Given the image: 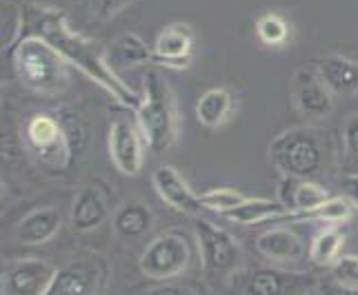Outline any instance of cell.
I'll use <instances>...</instances> for the list:
<instances>
[{
  "mask_svg": "<svg viewBox=\"0 0 358 295\" xmlns=\"http://www.w3.org/2000/svg\"><path fill=\"white\" fill-rule=\"evenodd\" d=\"M22 14V36H38V38L47 40L71 67L83 71L98 87H103L118 105H125L129 109H136L141 105V96L125 80H120L118 71H114L112 65L107 63L105 49H98L96 43L87 40L78 31H73L63 11L29 5Z\"/></svg>",
  "mask_w": 358,
  "mask_h": 295,
  "instance_id": "obj_1",
  "label": "cell"
},
{
  "mask_svg": "<svg viewBox=\"0 0 358 295\" xmlns=\"http://www.w3.org/2000/svg\"><path fill=\"white\" fill-rule=\"evenodd\" d=\"M147 146L154 153H165L178 138L176 96L160 71H147L143 78L141 105L134 109Z\"/></svg>",
  "mask_w": 358,
  "mask_h": 295,
  "instance_id": "obj_2",
  "label": "cell"
},
{
  "mask_svg": "<svg viewBox=\"0 0 358 295\" xmlns=\"http://www.w3.org/2000/svg\"><path fill=\"white\" fill-rule=\"evenodd\" d=\"M9 54L27 89L41 96H60L69 87V63L38 36H22Z\"/></svg>",
  "mask_w": 358,
  "mask_h": 295,
  "instance_id": "obj_3",
  "label": "cell"
},
{
  "mask_svg": "<svg viewBox=\"0 0 358 295\" xmlns=\"http://www.w3.org/2000/svg\"><path fill=\"white\" fill-rule=\"evenodd\" d=\"M269 160L282 176L316 178L323 171L325 146L310 127H296L278 133L269 142Z\"/></svg>",
  "mask_w": 358,
  "mask_h": 295,
  "instance_id": "obj_4",
  "label": "cell"
},
{
  "mask_svg": "<svg viewBox=\"0 0 358 295\" xmlns=\"http://www.w3.org/2000/svg\"><path fill=\"white\" fill-rule=\"evenodd\" d=\"M192 242L182 231H165L156 236L138 257V268L147 280H178L192 264Z\"/></svg>",
  "mask_w": 358,
  "mask_h": 295,
  "instance_id": "obj_5",
  "label": "cell"
},
{
  "mask_svg": "<svg viewBox=\"0 0 358 295\" xmlns=\"http://www.w3.org/2000/svg\"><path fill=\"white\" fill-rule=\"evenodd\" d=\"M318 278L312 273H292L280 268H236L227 278V289L234 293L282 295V293H316Z\"/></svg>",
  "mask_w": 358,
  "mask_h": 295,
  "instance_id": "obj_6",
  "label": "cell"
},
{
  "mask_svg": "<svg viewBox=\"0 0 358 295\" xmlns=\"http://www.w3.org/2000/svg\"><path fill=\"white\" fill-rule=\"evenodd\" d=\"M196 242H199L201 266L209 278H229L241 266V247L236 238L223 227L209 222L205 218H196L194 222Z\"/></svg>",
  "mask_w": 358,
  "mask_h": 295,
  "instance_id": "obj_7",
  "label": "cell"
},
{
  "mask_svg": "<svg viewBox=\"0 0 358 295\" xmlns=\"http://www.w3.org/2000/svg\"><path fill=\"white\" fill-rule=\"evenodd\" d=\"M145 136L136 112L125 105L114 114L109 125V156L122 176H138L145 162Z\"/></svg>",
  "mask_w": 358,
  "mask_h": 295,
  "instance_id": "obj_8",
  "label": "cell"
},
{
  "mask_svg": "<svg viewBox=\"0 0 358 295\" xmlns=\"http://www.w3.org/2000/svg\"><path fill=\"white\" fill-rule=\"evenodd\" d=\"M24 133H27V140L43 167L63 171L73 162L76 149H73V142L65 125L58 118L47 114L34 116L24 127Z\"/></svg>",
  "mask_w": 358,
  "mask_h": 295,
  "instance_id": "obj_9",
  "label": "cell"
},
{
  "mask_svg": "<svg viewBox=\"0 0 358 295\" xmlns=\"http://www.w3.org/2000/svg\"><path fill=\"white\" fill-rule=\"evenodd\" d=\"M109 280V264L101 255H83L58 268L47 295H90L101 293Z\"/></svg>",
  "mask_w": 358,
  "mask_h": 295,
  "instance_id": "obj_10",
  "label": "cell"
},
{
  "mask_svg": "<svg viewBox=\"0 0 358 295\" xmlns=\"http://www.w3.org/2000/svg\"><path fill=\"white\" fill-rule=\"evenodd\" d=\"M289 93L296 109L312 120L329 116L331 107H334V98H331L334 91L327 87L316 69H307V67L296 69L292 76Z\"/></svg>",
  "mask_w": 358,
  "mask_h": 295,
  "instance_id": "obj_11",
  "label": "cell"
},
{
  "mask_svg": "<svg viewBox=\"0 0 358 295\" xmlns=\"http://www.w3.org/2000/svg\"><path fill=\"white\" fill-rule=\"evenodd\" d=\"M56 271L58 268L45 260H38V257H22V260L11 262L3 271L0 291L5 295H47Z\"/></svg>",
  "mask_w": 358,
  "mask_h": 295,
  "instance_id": "obj_12",
  "label": "cell"
},
{
  "mask_svg": "<svg viewBox=\"0 0 358 295\" xmlns=\"http://www.w3.org/2000/svg\"><path fill=\"white\" fill-rule=\"evenodd\" d=\"M152 182H154L156 193L160 195V200L174 209V211L189 213V215L201 213V209H203L201 195H196L189 189L187 180H185L174 167H169V165L158 167L152 176Z\"/></svg>",
  "mask_w": 358,
  "mask_h": 295,
  "instance_id": "obj_13",
  "label": "cell"
},
{
  "mask_svg": "<svg viewBox=\"0 0 358 295\" xmlns=\"http://www.w3.org/2000/svg\"><path fill=\"white\" fill-rule=\"evenodd\" d=\"M192 29L187 24H169L154 43L156 65L165 69H187L192 65Z\"/></svg>",
  "mask_w": 358,
  "mask_h": 295,
  "instance_id": "obj_14",
  "label": "cell"
},
{
  "mask_svg": "<svg viewBox=\"0 0 358 295\" xmlns=\"http://www.w3.org/2000/svg\"><path fill=\"white\" fill-rule=\"evenodd\" d=\"M329 198V191L320 187L318 182H312L310 178H292L282 176L278 187V200L287 206L289 215L282 220H294L296 215L310 213L316 206H320Z\"/></svg>",
  "mask_w": 358,
  "mask_h": 295,
  "instance_id": "obj_15",
  "label": "cell"
},
{
  "mask_svg": "<svg viewBox=\"0 0 358 295\" xmlns=\"http://www.w3.org/2000/svg\"><path fill=\"white\" fill-rule=\"evenodd\" d=\"M107 218H109V206L105 193L98 187H94V184L83 187L76 193V198H73L69 209L71 229L76 233H87L101 227Z\"/></svg>",
  "mask_w": 358,
  "mask_h": 295,
  "instance_id": "obj_16",
  "label": "cell"
},
{
  "mask_svg": "<svg viewBox=\"0 0 358 295\" xmlns=\"http://www.w3.org/2000/svg\"><path fill=\"white\" fill-rule=\"evenodd\" d=\"M105 58L114 71L131 69L141 65H156L154 47L147 45L138 33L125 31L105 47Z\"/></svg>",
  "mask_w": 358,
  "mask_h": 295,
  "instance_id": "obj_17",
  "label": "cell"
},
{
  "mask_svg": "<svg viewBox=\"0 0 358 295\" xmlns=\"http://www.w3.org/2000/svg\"><path fill=\"white\" fill-rule=\"evenodd\" d=\"M63 227V213L56 206H43L27 213L14 229V236L20 244H45L56 238V233Z\"/></svg>",
  "mask_w": 358,
  "mask_h": 295,
  "instance_id": "obj_18",
  "label": "cell"
},
{
  "mask_svg": "<svg viewBox=\"0 0 358 295\" xmlns=\"http://www.w3.org/2000/svg\"><path fill=\"white\" fill-rule=\"evenodd\" d=\"M254 247L265 260L271 262H296L305 255V244L301 236L285 227L263 231L254 240Z\"/></svg>",
  "mask_w": 358,
  "mask_h": 295,
  "instance_id": "obj_19",
  "label": "cell"
},
{
  "mask_svg": "<svg viewBox=\"0 0 358 295\" xmlns=\"http://www.w3.org/2000/svg\"><path fill=\"white\" fill-rule=\"evenodd\" d=\"M314 67L334 93H358V60L345 56H325L320 60H314Z\"/></svg>",
  "mask_w": 358,
  "mask_h": 295,
  "instance_id": "obj_20",
  "label": "cell"
},
{
  "mask_svg": "<svg viewBox=\"0 0 358 295\" xmlns=\"http://www.w3.org/2000/svg\"><path fill=\"white\" fill-rule=\"evenodd\" d=\"M285 215H289L287 206L280 200H269V198H245L236 209L223 213V218H227L229 222L245 225V227L261 225V222H267V220L280 222Z\"/></svg>",
  "mask_w": 358,
  "mask_h": 295,
  "instance_id": "obj_21",
  "label": "cell"
},
{
  "mask_svg": "<svg viewBox=\"0 0 358 295\" xmlns=\"http://www.w3.org/2000/svg\"><path fill=\"white\" fill-rule=\"evenodd\" d=\"M234 112V96L225 87L207 89L196 103V120L207 129H218L225 125Z\"/></svg>",
  "mask_w": 358,
  "mask_h": 295,
  "instance_id": "obj_22",
  "label": "cell"
},
{
  "mask_svg": "<svg viewBox=\"0 0 358 295\" xmlns=\"http://www.w3.org/2000/svg\"><path fill=\"white\" fill-rule=\"evenodd\" d=\"M112 225L120 238H141L154 225V215L150 206L141 200H127L122 202L112 218Z\"/></svg>",
  "mask_w": 358,
  "mask_h": 295,
  "instance_id": "obj_23",
  "label": "cell"
},
{
  "mask_svg": "<svg viewBox=\"0 0 358 295\" xmlns=\"http://www.w3.org/2000/svg\"><path fill=\"white\" fill-rule=\"evenodd\" d=\"M343 242H345V233L336 227L320 231L318 236L312 240L310 244V260L316 266H331L341 255L343 249Z\"/></svg>",
  "mask_w": 358,
  "mask_h": 295,
  "instance_id": "obj_24",
  "label": "cell"
},
{
  "mask_svg": "<svg viewBox=\"0 0 358 295\" xmlns=\"http://www.w3.org/2000/svg\"><path fill=\"white\" fill-rule=\"evenodd\" d=\"M354 211H356V202L350 195L348 198H343V195H329L314 211L296 215L294 220H320V222H329V225H343L354 215Z\"/></svg>",
  "mask_w": 358,
  "mask_h": 295,
  "instance_id": "obj_25",
  "label": "cell"
},
{
  "mask_svg": "<svg viewBox=\"0 0 358 295\" xmlns=\"http://www.w3.org/2000/svg\"><path fill=\"white\" fill-rule=\"evenodd\" d=\"M256 33L265 45L269 47H278L282 43H287L289 38V24L287 20L278 16V14H263L256 20Z\"/></svg>",
  "mask_w": 358,
  "mask_h": 295,
  "instance_id": "obj_26",
  "label": "cell"
},
{
  "mask_svg": "<svg viewBox=\"0 0 358 295\" xmlns=\"http://www.w3.org/2000/svg\"><path fill=\"white\" fill-rule=\"evenodd\" d=\"M245 198H247L245 193H241L236 189H229V187H218V189L201 193L203 209H209V211H216L220 215L231 211V209H236Z\"/></svg>",
  "mask_w": 358,
  "mask_h": 295,
  "instance_id": "obj_27",
  "label": "cell"
},
{
  "mask_svg": "<svg viewBox=\"0 0 358 295\" xmlns=\"http://www.w3.org/2000/svg\"><path fill=\"white\" fill-rule=\"evenodd\" d=\"M331 280L341 291L358 293V255H338L331 264Z\"/></svg>",
  "mask_w": 358,
  "mask_h": 295,
  "instance_id": "obj_28",
  "label": "cell"
},
{
  "mask_svg": "<svg viewBox=\"0 0 358 295\" xmlns=\"http://www.w3.org/2000/svg\"><path fill=\"white\" fill-rule=\"evenodd\" d=\"M22 24H24V14L14 5H3V49L11 52L20 38H22Z\"/></svg>",
  "mask_w": 358,
  "mask_h": 295,
  "instance_id": "obj_29",
  "label": "cell"
},
{
  "mask_svg": "<svg viewBox=\"0 0 358 295\" xmlns=\"http://www.w3.org/2000/svg\"><path fill=\"white\" fill-rule=\"evenodd\" d=\"M343 158L348 169L358 174V114H352L343 125Z\"/></svg>",
  "mask_w": 358,
  "mask_h": 295,
  "instance_id": "obj_30",
  "label": "cell"
},
{
  "mask_svg": "<svg viewBox=\"0 0 358 295\" xmlns=\"http://www.w3.org/2000/svg\"><path fill=\"white\" fill-rule=\"evenodd\" d=\"M90 7V11L101 20H109L118 16L120 11H125L129 5H134L136 0H85Z\"/></svg>",
  "mask_w": 358,
  "mask_h": 295,
  "instance_id": "obj_31",
  "label": "cell"
},
{
  "mask_svg": "<svg viewBox=\"0 0 358 295\" xmlns=\"http://www.w3.org/2000/svg\"><path fill=\"white\" fill-rule=\"evenodd\" d=\"M343 187H345V193L350 195V198L356 202L358 206V174H350L343 178Z\"/></svg>",
  "mask_w": 358,
  "mask_h": 295,
  "instance_id": "obj_32",
  "label": "cell"
}]
</instances>
